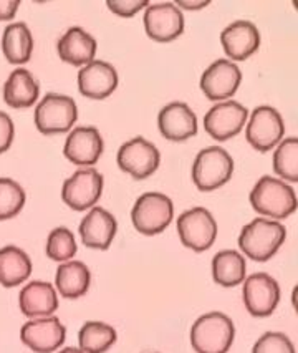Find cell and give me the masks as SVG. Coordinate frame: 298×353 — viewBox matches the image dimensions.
I'll return each mask as SVG.
<instances>
[{"label":"cell","instance_id":"cell-1","mask_svg":"<svg viewBox=\"0 0 298 353\" xmlns=\"http://www.w3.org/2000/svg\"><path fill=\"white\" fill-rule=\"evenodd\" d=\"M287 237V229L280 221L255 217L239 234V248L248 259L265 262L279 252Z\"/></svg>","mask_w":298,"mask_h":353},{"label":"cell","instance_id":"cell-2","mask_svg":"<svg viewBox=\"0 0 298 353\" xmlns=\"http://www.w3.org/2000/svg\"><path fill=\"white\" fill-rule=\"evenodd\" d=\"M248 199H251L252 208L259 214L273 221L284 219V217L293 214L298 204L295 190L284 179L268 174L262 176L254 184Z\"/></svg>","mask_w":298,"mask_h":353},{"label":"cell","instance_id":"cell-3","mask_svg":"<svg viewBox=\"0 0 298 353\" xmlns=\"http://www.w3.org/2000/svg\"><path fill=\"white\" fill-rule=\"evenodd\" d=\"M235 339V325L224 312H207L191 327V345L198 353H227Z\"/></svg>","mask_w":298,"mask_h":353},{"label":"cell","instance_id":"cell-4","mask_svg":"<svg viewBox=\"0 0 298 353\" xmlns=\"http://www.w3.org/2000/svg\"><path fill=\"white\" fill-rule=\"evenodd\" d=\"M174 203L169 196L158 191H148L134 201L131 209L133 225L145 236L162 232L173 223Z\"/></svg>","mask_w":298,"mask_h":353},{"label":"cell","instance_id":"cell-5","mask_svg":"<svg viewBox=\"0 0 298 353\" xmlns=\"http://www.w3.org/2000/svg\"><path fill=\"white\" fill-rule=\"evenodd\" d=\"M234 172V158L222 146H207L193 164V181L201 191H212L226 184Z\"/></svg>","mask_w":298,"mask_h":353},{"label":"cell","instance_id":"cell-6","mask_svg":"<svg viewBox=\"0 0 298 353\" xmlns=\"http://www.w3.org/2000/svg\"><path fill=\"white\" fill-rule=\"evenodd\" d=\"M34 118L40 133H63L72 130L78 120V106L72 97L62 93H47L35 106Z\"/></svg>","mask_w":298,"mask_h":353},{"label":"cell","instance_id":"cell-7","mask_svg":"<svg viewBox=\"0 0 298 353\" xmlns=\"http://www.w3.org/2000/svg\"><path fill=\"white\" fill-rule=\"evenodd\" d=\"M178 232L186 248L202 252L215 242L217 223L209 209L194 206L178 217Z\"/></svg>","mask_w":298,"mask_h":353},{"label":"cell","instance_id":"cell-8","mask_svg":"<svg viewBox=\"0 0 298 353\" xmlns=\"http://www.w3.org/2000/svg\"><path fill=\"white\" fill-rule=\"evenodd\" d=\"M246 137L255 150L268 151L281 141L285 123L280 112L270 105H259L248 113Z\"/></svg>","mask_w":298,"mask_h":353},{"label":"cell","instance_id":"cell-9","mask_svg":"<svg viewBox=\"0 0 298 353\" xmlns=\"http://www.w3.org/2000/svg\"><path fill=\"white\" fill-rule=\"evenodd\" d=\"M118 166L136 179H145L153 174L161 164V153L149 139L134 137L125 141L116 153Z\"/></svg>","mask_w":298,"mask_h":353},{"label":"cell","instance_id":"cell-10","mask_svg":"<svg viewBox=\"0 0 298 353\" xmlns=\"http://www.w3.org/2000/svg\"><path fill=\"white\" fill-rule=\"evenodd\" d=\"M103 174L93 166L80 168L62 186V199L75 211L92 209L103 192Z\"/></svg>","mask_w":298,"mask_h":353},{"label":"cell","instance_id":"cell-11","mask_svg":"<svg viewBox=\"0 0 298 353\" xmlns=\"http://www.w3.org/2000/svg\"><path fill=\"white\" fill-rule=\"evenodd\" d=\"M246 309L254 317H268L280 302V285L267 272H255L246 277L242 287Z\"/></svg>","mask_w":298,"mask_h":353},{"label":"cell","instance_id":"cell-12","mask_svg":"<svg viewBox=\"0 0 298 353\" xmlns=\"http://www.w3.org/2000/svg\"><path fill=\"white\" fill-rule=\"evenodd\" d=\"M145 30L153 40L171 42L184 32V14L173 2L149 3L142 14Z\"/></svg>","mask_w":298,"mask_h":353},{"label":"cell","instance_id":"cell-13","mask_svg":"<svg viewBox=\"0 0 298 353\" xmlns=\"http://www.w3.org/2000/svg\"><path fill=\"white\" fill-rule=\"evenodd\" d=\"M248 120V110L240 101H217L204 114V128L212 138L224 141L242 131Z\"/></svg>","mask_w":298,"mask_h":353},{"label":"cell","instance_id":"cell-14","mask_svg":"<svg viewBox=\"0 0 298 353\" xmlns=\"http://www.w3.org/2000/svg\"><path fill=\"white\" fill-rule=\"evenodd\" d=\"M67 339V327L55 315L30 319L20 328V340L35 353H52L58 350Z\"/></svg>","mask_w":298,"mask_h":353},{"label":"cell","instance_id":"cell-15","mask_svg":"<svg viewBox=\"0 0 298 353\" xmlns=\"http://www.w3.org/2000/svg\"><path fill=\"white\" fill-rule=\"evenodd\" d=\"M242 83V70L235 61L219 59L204 70L201 90L209 100L224 101L231 98Z\"/></svg>","mask_w":298,"mask_h":353},{"label":"cell","instance_id":"cell-16","mask_svg":"<svg viewBox=\"0 0 298 353\" xmlns=\"http://www.w3.org/2000/svg\"><path fill=\"white\" fill-rule=\"evenodd\" d=\"M103 148L105 141L100 130L95 126H76L65 139L63 154L73 164L89 168L100 159Z\"/></svg>","mask_w":298,"mask_h":353},{"label":"cell","instance_id":"cell-17","mask_svg":"<svg viewBox=\"0 0 298 353\" xmlns=\"http://www.w3.org/2000/svg\"><path fill=\"white\" fill-rule=\"evenodd\" d=\"M158 128L171 141H184L198 133V114L184 101H171L159 110Z\"/></svg>","mask_w":298,"mask_h":353},{"label":"cell","instance_id":"cell-18","mask_svg":"<svg viewBox=\"0 0 298 353\" xmlns=\"http://www.w3.org/2000/svg\"><path fill=\"white\" fill-rule=\"evenodd\" d=\"M80 237L87 248L105 250L116 236L118 223L113 212L101 206H93L80 223Z\"/></svg>","mask_w":298,"mask_h":353},{"label":"cell","instance_id":"cell-19","mask_svg":"<svg viewBox=\"0 0 298 353\" xmlns=\"http://www.w3.org/2000/svg\"><path fill=\"white\" fill-rule=\"evenodd\" d=\"M220 43L232 61L246 60L260 47V32L251 20H234L220 32Z\"/></svg>","mask_w":298,"mask_h":353},{"label":"cell","instance_id":"cell-20","mask_svg":"<svg viewBox=\"0 0 298 353\" xmlns=\"http://www.w3.org/2000/svg\"><path fill=\"white\" fill-rule=\"evenodd\" d=\"M76 78H78L80 93L96 100L111 95L120 81L116 68L105 60L89 61L78 70Z\"/></svg>","mask_w":298,"mask_h":353},{"label":"cell","instance_id":"cell-21","mask_svg":"<svg viewBox=\"0 0 298 353\" xmlns=\"http://www.w3.org/2000/svg\"><path fill=\"white\" fill-rule=\"evenodd\" d=\"M22 314L30 319L50 317L58 309V295L52 282L32 281L22 287L19 294Z\"/></svg>","mask_w":298,"mask_h":353},{"label":"cell","instance_id":"cell-22","mask_svg":"<svg viewBox=\"0 0 298 353\" xmlns=\"http://www.w3.org/2000/svg\"><path fill=\"white\" fill-rule=\"evenodd\" d=\"M60 59L75 67H85L95 60L96 39L83 27L73 26L58 39L56 43Z\"/></svg>","mask_w":298,"mask_h":353},{"label":"cell","instance_id":"cell-23","mask_svg":"<svg viewBox=\"0 0 298 353\" xmlns=\"http://www.w3.org/2000/svg\"><path fill=\"white\" fill-rule=\"evenodd\" d=\"M92 285V270L85 262H62L55 274V289L65 299H78L88 292Z\"/></svg>","mask_w":298,"mask_h":353},{"label":"cell","instance_id":"cell-24","mask_svg":"<svg viewBox=\"0 0 298 353\" xmlns=\"http://www.w3.org/2000/svg\"><path fill=\"white\" fill-rule=\"evenodd\" d=\"M40 85L27 68H15L3 85V100L14 108L32 106L39 100Z\"/></svg>","mask_w":298,"mask_h":353},{"label":"cell","instance_id":"cell-25","mask_svg":"<svg viewBox=\"0 0 298 353\" xmlns=\"http://www.w3.org/2000/svg\"><path fill=\"white\" fill-rule=\"evenodd\" d=\"M212 279L222 287H235L242 284L247 277L246 257L234 249L219 250L212 257Z\"/></svg>","mask_w":298,"mask_h":353},{"label":"cell","instance_id":"cell-26","mask_svg":"<svg viewBox=\"0 0 298 353\" xmlns=\"http://www.w3.org/2000/svg\"><path fill=\"white\" fill-rule=\"evenodd\" d=\"M32 274L30 256L17 245L0 249V285L17 287Z\"/></svg>","mask_w":298,"mask_h":353},{"label":"cell","instance_id":"cell-27","mask_svg":"<svg viewBox=\"0 0 298 353\" xmlns=\"http://www.w3.org/2000/svg\"><path fill=\"white\" fill-rule=\"evenodd\" d=\"M34 50V37L23 22H12L3 28L2 52L10 63L22 65L30 60Z\"/></svg>","mask_w":298,"mask_h":353},{"label":"cell","instance_id":"cell-28","mask_svg":"<svg viewBox=\"0 0 298 353\" xmlns=\"http://www.w3.org/2000/svg\"><path fill=\"white\" fill-rule=\"evenodd\" d=\"M116 330L106 322L89 320L78 332V345L85 353H105L116 342Z\"/></svg>","mask_w":298,"mask_h":353},{"label":"cell","instance_id":"cell-29","mask_svg":"<svg viewBox=\"0 0 298 353\" xmlns=\"http://www.w3.org/2000/svg\"><path fill=\"white\" fill-rule=\"evenodd\" d=\"M273 170L287 181H298V139L290 137L281 139L273 151Z\"/></svg>","mask_w":298,"mask_h":353},{"label":"cell","instance_id":"cell-30","mask_svg":"<svg viewBox=\"0 0 298 353\" xmlns=\"http://www.w3.org/2000/svg\"><path fill=\"white\" fill-rule=\"evenodd\" d=\"M76 250H78V244H76L75 234L65 225H58V228L52 229L47 237V256L55 262H68L73 261Z\"/></svg>","mask_w":298,"mask_h":353},{"label":"cell","instance_id":"cell-31","mask_svg":"<svg viewBox=\"0 0 298 353\" xmlns=\"http://www.w3.org/2000/svg\"><path fill=\"white\" fill-rule=\"evenodd\" d=\"M25 190L12 178H0V221L17 216L25 206Z\"/></svg>","mask_w":298,"mask_h":353},{"label":"cell","instance_id":"cell-32","mask_svg":"<svg viewBox=\"0 0 298 353\" xmlns=\"http://www.w3.org/2000/svg\"><path fill=\"white\" fill-rule=\"evenodd\" d=\"M252 353H297L295 345L281 332H265L252 347Z\"/></svg>","mask_w":298,"mask_h":353},{"label":"cell","instance_id":"cell-33","mask_svg":"<svg viewBox=\"0 0 298 353\" xmlns=\"http://www.w3.org/2000/svg\"><path fill=\"white\" fill-rule=\"evenodd\" d=\"M148 6V0H106V7L113 14L121 15V17H133L134 14L146 9Z\"/></svg>","mask_w":298,"mask_h":353},{"label":"cell","instance_id":"cell-34","mask_svg":"<svg viewBox=\"0 0 298 353\" xmlns=\"http://www.w3.org/2000/svg\"><path fill=\"white\" fill-rule=\"evenodd\" d=\"M15 125L14 120L6 112L0 110V153L7 151L14 141Z\"/></svg>","mask_w":298,"mask_h":353},{"label":"cell","instance_id":"cell-35","mask_svg":"<svg viewBox=\"0 0 298 353\" xmlns=\"http://www.w3.org/2000/svg\"><path fill=\"white\" fill-rule=\"evenodd\" d=\"M20 7V0H0V20H9Z\"/></svg>","mask_w":298,"mask_h":353},{"label":"cell","instance_id":"cell-36","mask_svg":"<svg viewBox=\"0 0 298 353\" xmlns=\"http://www.w3.org/2000/svg\"><path fill=\"white\" fill-rule=\"evenodd\" d=\"M175 6H178L179 9L198 10V9H202V7L209 6V0H178Z\"/></svg>","mask_w":298,"mask_h":353},{"label":"cell","instance_id":"cell-37","mask_svg":"<svg viewBox=\"0 0 298 353\" xmlns=\"http://www.w3.org/2000/svg\"><path fill=\"white\" fill-rule=\"evenodd\" d=\"M56 353H85L80 347H63Z\"/></svg>","mask_w":298,"mask_h":353},{"label":"cell","instance_id":"cell-38","mask_svg":"<svg viewBox=\"0 0 298 353\" xmlns=\"http://www.w3.org/2000/svg\"><path fill=\"white\" fill-rule=\"evenodd\" d=\"M154 353H156V352H154Z\"/></svg>","mask_w":298,"mask_h":353}]
</instances>
